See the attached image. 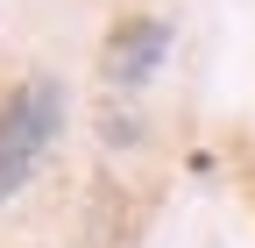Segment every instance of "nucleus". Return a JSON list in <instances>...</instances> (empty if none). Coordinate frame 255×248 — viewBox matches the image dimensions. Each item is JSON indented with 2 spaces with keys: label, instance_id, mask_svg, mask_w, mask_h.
Segmentation results:
<instances>
[{
  "label": "nucleus",
  "instance_id": "obj_2",
  "mask_svg": "<svg viewBox=\"0 0 255 248\" xmlns=\"http://www.w3.org/2000/svg\"><path fill=\"white\" fill-rule=\"evenodd\" d=\"M163 57H170V21L163 14H121L100 43V85L107 92H142Z\"/></svg>",
  "mask_w": 255,
  "mask_h": 248
},
{
  "label": "nucleus",
  "instance_id": "obj_1",
  "mask_svg": "<svg viewBox=\"0 0 255 248\" xmlns=\"http://www.w3.org/2000/svg\"><path fill=\"white\" fill-rule=\"evenodd\" d=\"M57 135H64V78L36 71L0 100V206L43 170Z\"/></svg>",
  "mask_w": 255,
  "mask_h": 248
}]
</instances>
